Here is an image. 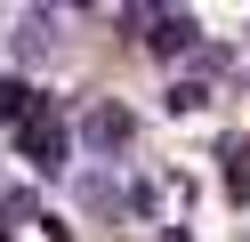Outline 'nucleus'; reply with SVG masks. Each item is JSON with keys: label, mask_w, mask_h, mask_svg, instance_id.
Returning <instances> with one entry per match:
<instances>
[{"label": "nucleus", "mask_w": 250, "mask_h": 242, "mask_svg": "<svg viewBox=\"0 0 250 242\" xmlns=\"http://www.w3.org/2000/svg\"><path fill=\"white\" fill-rule=\"evenodd\" d=\"M17 137H24V161H33L41 177H57V170H65V154H73V145H65V121H57V113H41V105L17 121Z\"/></svg>", "instance_id": "1"}, {"label": "nucleus", "mask_w": 250, "mask_h": 242, "mask_svg": "<svg viewBox=\"0 0 250 242\" xmlns=\"http://www.w3.org/2000/svg\"><path fill=\"white\" fill-rule=\"evenodd\" d=\"M81 129H89V145H105V154H113V145H129V137H137V113H129V105H97Z\"/></svg>", "instance_id": "2"}, {"label": "nucleus", "mask_w": 250, "mask_h": 242, "mask_svg": "<svg viewBox=\"0 0 250 242\" xmlns=\"http://www.w3.org/2000/svg\"><path fill=\"white\" fill-rule=\"evenodd\" d=\"M218 186L250 202V137H226V145H218Z\"/></svg>", "instance_id": "3"}, {"label": "nucleus", "mask_w": 250, "mask_h": 242, "mask_svg": "<svg viewBox=\"0 0 250 242\" xmlns=\"http://www.w3.org/2000/svg\"><path fill=\"white\" fill-rule=\"evenodd\" d=\"M194 41H202V24H194L186 8H178V16H153V48H162V57H186Z\"/></svg>", "instance_id": "4"}, {"label": "nucleus", "mask_w": 250, "mask_h": 242, "mask_svg": "<svg viewBox=\"0 0 250 242\" xmlns=\"http://www.w3.org/2000/svg\"><path fill=\"white\" fill-rule=\"evenodd\" d=\"M57 48V16H24V32H17V57L33 65V57H49Z\"/></svg>", "instance_id": "5"}, {"label": "nucleus", "mask_w": 250, "mask_h": 242, "mask_svg": "<svg viewBox=\"0 0 250 242\" xmlns=\"http://www.w3.org/2000/svg\"><path fill=\"white\" fill-rule=\"evenodd\" d=\"M162 105H169V113H202V105H210V81H202V73L169 81V97H162Z\"/></svg>", "instance_id": "6"}]
</instances>
